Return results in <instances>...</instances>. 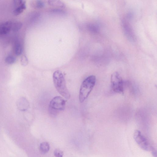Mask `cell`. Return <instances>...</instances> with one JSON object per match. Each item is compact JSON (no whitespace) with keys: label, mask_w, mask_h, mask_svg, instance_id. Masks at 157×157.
<instances>
[{"label":"cell","mask_w":157,"mask_h":157,"mask_svg":"<svg viewBox=\"0 0 157 157\" xmlns=\"http://www.w3.org/2000/svg\"><path fill=\"white\" fill-rule=\"evenodd\" d=\"M53 82L58 92L66 99L70 98V94L66 86L64 76L60 71H55L53 75Z\"/></svg>","instance_id":"1"},{"label":"cell","mask_w":157,"mask_h":157,"mask_svg":"<svg viewBox=\"0 0 157 157\" xmlns=\"http://www.w3.org/2000/svg\"><path fill=\"white\" fill-rule=\"evenodd\" d=\"M96 80V76L91 75L83 82L80 91L79 98L80 102L83 103L88 97L95 86Z\"/></svg>","instance_id":"2"},{"label":"cell","mask_w":157,"mask_h":157,"mask_svg":"<svg viewBox=\"0 0 157 157\" xmlns=\"http://www.w3.org/2000/svg\"><path fill=\"white\" fill-rule=\"evenodd\" d=\"M66 101L60 97H54L51 101L49 107V112L50 115L53 117H55L60 112L64 110Z\"/></svg>","instance_id":"3"},{"label":"cell","mask_w":157,"mask_h":157,"mask_svg":"<svg viewBox=\"0 0 157 157\" xmlns=\"http://www.w3.org/2000/svg\"><path fill=\"white\" fill-rule=\"evenodd\" d=\"M111 88L115 93L123 94L124 92L123 82L118 72H114L111 75Z\"/></svg>","instance_id":"4"},{"label":"cell","mask_w":157,"mask_h":157,"mask_svg":"<svg viewBox=\"0 0 157 157\" xmlns=\"http://www.w3.org/2000/svg\"><path fill=\"white\" fill-rule=\"evenodd\" d=\"M133 137L136 142L142 149L145 151L149 150V147L148 143L140 131L137 130L135 131Z\"/></svg>","instance_id":"5"},{"label":"cell","mask_w":157,"mask_h":157,"mask_svg":"<svg viewBox=\"0 0 157 157\" xmlns=\"http://www.w3.org/2000/svg\"><path fill=\"white\" fill-rule=\"evenodd\" d=\"M17 106L20 110L24 111L29 108V103L26 98L22 97L18 100L17 102Z\"/></svg>","instance_id":"6"},{"label":"cell","mask_w":157,"mask_h":157,"mask_svg":"<svg viewBox=\"0 0 157 157\" xmlns=\"http://www.w3.org/2000/svg\"><path fill=\"white\" fill-rule=\"evenodd\" d=\"M13 23L9 21L0 24V35H6L9 33L12 30Z\"/></svg>","instance_id":"7"},{"label":"cell","mask_w":157,"mask_h":157,"mask_svg":"<svg viewBox=\"0 0 157 157\" xmlns=\"http://www.w3.org/2000/svg\"><path fill=\"white\" fill-rule=\"evenodd\" d=\"M19 6L15 10L14 14L15 16H18L21 14L26 9L25 2L21 1Z\"/></svg>","instance_id":"8"},{"label":"cell","mask_w":157,"mask_h":157,"mask_svg":"<svg viewBox=\"0 0 157 157\" xmlns=\"http://www.w3.org/2000/svg\"><path fill=\"white\" fill-rule=\"evenodd\" d=\"M50 146L49 143L46 142L42 143L40 145V149L43 154L47 153L49 150Z\"/></svg>","instance_id":"9"},{"label":"cell","mask_w":157,"mask_h":157,"mask_svg":"<svg viewBox=\"0 0 157 157\" xmlns=\"http://www.w3.org/2000/svg\"><path fill=\"white\" fill-rule=\"evenodd\" d=\"M14 52L17 56L20 55L23 52V48L21 44L19 42L16 43L14 47Z\"/></svg>","instance_id":"10"},{"label":"cell","mask_w":157,"mask_h":157,"mask_svg":"<svg viewBox=\"0 0 157 157\" xmlns=\"http://www.w3.org/2000/svg\"><path fill=\"white\" fill-rule=\"evenodd\" d=\"M22 24L19 22L13 23L12 27V30L14 32H17L22 27Z\"/></svg>","instance_id":"11"},{"label":"cell","mask_w":157,"mask_h":157,"mask_svg":"<svg viewBox=\"0 0 157 157\" xmlns=\"http://www.w3.org/2000/svg\"><path fill=\"white\" fill-rule=\"evenodd\" d=\"M5 61L8 64H13L16 62V58L13 56H9L5 58Z\"/></svg>","instance_id":"12"},{"label":"cell","mask_w":157,"mask_h":157,"mask_svg":"<svg viewBox=\"0 0 157 157\" xmlns=\"http://www.w3.org/2000/svg\"><path fill=\"white\" fill-rule=\"evenodd\" d=\"M48 3L50 5L55 7H62L64 5L62 3L58 1H49Z\"/></svg>","instance_id":"13"},{"label":"cell","mask_w":157,"mask_h":157,"mask_svg":"<svg viewBox=\"0 0 157 157\" xmlns=\"http://www.w3.org/2000/svg\"><path fill=\"white\" fill-rule=\"evenodd\" d=\"M21 63L22 65L24 66H26L27 65L28 60L25 55H23L21 57Z\"/></svg>","instance_id":"14"},{"label":"cell","mask_w":157,"mask_h":157,"mask_svg":"<svg viewBox=\"0 0 157 157\" xmlns=\"http://www.w3.org/2000/svg\"><path fill=\"white\" fill-rule=\"evenodd\" d=\"M54 155L55 157H63V153L60 149H57L54 152Z\"/></svg>","instance_id":"15"},{"label":"cell","mask_w":157,"mask_h":157,"mask_svg":"<svg viewBox=\"0 0 157 157\" xmlns=\"http://www.w3.org/2000/svg\"><path fill=\"white\" fill-rule=\"evenodd\" d=\"M36 6L37 8H41L44 7V4L43 2H42V1H37Z\"/></svg>","instance_id":"16"},{"label":"cell","mask_w":157,"mask_h":157,"mask_svg":"<svg viewBox=\"0 0 157 157\" xmlns=\"http://www.w3.org/2000/svg\"><path fill=\"white\" fill-rule=\"evenodd\" d=\"M90 27L91 30L94 32H98L99 31V28L97 26L93 25H92Z\"/></svg>","instance_id":"17"},{"label":"cell","mask_w":157,"mask_h":157,"mask_svg":"<svg viewBox=\"0 0 157 157\" xmlns=\"http://www.w3.org/2000/svg\"><path fill=\"white\" fill-rule=\"evenodd\" d=\"M152 154L154 157H157L156 152L155 150H154L152 151Z\"/></svg>","instance_id":"18"}]
</instances>
